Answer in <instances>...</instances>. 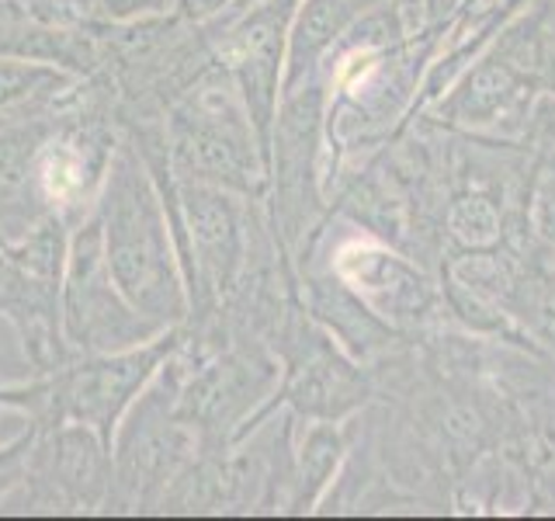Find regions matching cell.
Segmentation results:
<instances>
[{
	"label": "cell",
	"instance_id": "obj_10",
	"mask_svg": "<svg viewBox=\"0 0 555 521\" xmlns=\"http://www.w3.org/2000/svg\"><path fill=\"white\" fill-rule=\"evenodd\" d=\"M31 421H35L31 414L17 410V407H8V404H0V445L11 442V439H17V434H22Z\"/></svg>",
	"mask_w": 555,
	"mask_h": 521
},
{
	"label": "cell",
	"instance_id": "obj_12",
	"mask_svg": "<svg viewBox=\"0 0 555 521\" xmlns=\"http://www.w3.org/2000/svg\"><path fill=\"white\" fill-rule=\"evenodd\" d=\"M0 382H4V379H0Z\"/></svg>",
	"mask_w": 555,
	"mask_h": 521
},
{
	"label": "cell",
	"instance_id": "obj_2",
	"mask_svg": "<svg viewBox=\"0 0 555 521\" xmlns=\"http://www.w3.org/2000/svg\"><path fill=\"white\" fill-rule=\"evenodd\" d=\"M254 132L233 77L219 63L205 66L164 118L173 178L250 191L257 181Z\"/></svg>",
	"mask_w": 555,
	"mask_h": 521
},
{
	"label": "cell",
	"instance_id": "obj_6",
	"mask_svg": "<svg viewBox=\"0 0 555 521\" xmlns=\"http://www.w3.org/2000/svg\"><path fill=\"white\" fill-rule=\"evenodd\" d=\"M63 338L74 355H104L126 352L143 341H153L170 327H160L139 313L108 271L104 257L101 223L91 213L74 233H69L66 271H63Z\"/></svg>",
	"mask_w": 555,
	"mask_h": 521
},
{
	"label": "cell",
	"instance_id": "obj_3",
	"mask_svg": "<svg viewBox=\"0 0 555 521\" xmlns=\"http://www.w3.org/2000/svg\"><path fill=\"white\" fill-rule=\"evenodd\" d=\"M69 233L74 230L56 216L0 233V317L17 334L31 376H49L74 358L60 313Z\"/></svg>",
	"mask_w": 555,
	"mask_h": 521
},
{
	"label": "cell",
	"instance_id": "obj_9",
	"mask_svg": "<svg viewBox=\"0 0 555 521\" xmlns=\"http://www.w3.org/2000/svg\"><path fill=\"white\" fill-rule=\"evenodd\" d=\"M35 439V421L17 434V439L0 445V500H4L17 483L25 476V466H28V448Z\"/></svg>",
	"mask_w": 555,
	"mask_h": 521
},
{
	"label": "cell",
	"instance_id": "obj_8",
	"mask_svg": "<svg viewBox=\"0 0 555 521\" xmlns=\"http://www.w3.org/2000/svg\"><path fill=\"white\" fill-rule=\"evenodd\" d=\"M74 80L77 74H69L63 66L0 56V129L31 115L56 112L60 98Z\"/></svg>",
	"mask_w": 555,
	"mask_h": 521
},
{
	"label": "cell",
	"instance_id": "obj_4",
	"mask_svg": "<svg viewBox=\"0 0 555 521\" xmlns=\"http://www.w3.org/2000/svg\"><path fill=\"white\" fill-rule=\"evenodd\" d=\"M202 439L173 407V379L167 365L132 407L112 439V494L104 514H160L167 491L198 459Z\"/></svg>",
	"mask_w": 555,
	"mask_h": 521
},
{
	"label": "cell",
	"instance_id": "obj_7",
	"mask_svg": "<svg viewBox=\"0 0 555 521\" xmlns=\"http://www.w3.org/2000/svg\"><path fill=\"white\" fill-rule=\"evenodd\" d=\"M181 334L184 323L164 330L153 341L126 347V352L66 358L56 372H49V404L39 421H77L94 428L112 445L118 421L173 355Z\"/></svg>",
	"mask_w": 555,
	"mask_h": 521
},
{
	"label": "cell",
	"instance_id": "obj_5",
	"mask_svg": "<svg viewBox=\"0 0 555 521\" xmlns=\"http://www.w3.org/2000/svg\"><path fill=\"white\" fill-rule=\"evenodd\" d=\"M112 494V445L77 421H35L25 476L0 500L17 514H101Z\"/></svg>",
	"mask_w": 555,
	"mask_h": 521
},
{
	"label": "cell",
	"instance_id": "obj_11",
	"mask_svg": "<svg viewBox=\"0 0 555 521\" xmlns=\"http://www.w3.org/2000/svg\"><path fill=\"white\" fill-rule=\"evenodd\" d=\"M225 8H230V0H181V11L195 17V22H208V17H216Z\"/></svg>",
	"mask_w": 555,
	"mask_h": 521
},
{
	"label": "cell",
	"instance_id": "obj_1",
	"mask_svg": "<svg viewBox=\"0 0 555 521\" xmlns=\"http://www.w3.org/2000/svg\"><path fill=\"white\" fill-rule=\"evenodd\" d=\"M94 216L121 295L160 327L188 323V285L167 205L129 136H121L112 153Z\"/></svg>",
	"mask_w": 555,
	"mask_h": 521
}]
</instances>
